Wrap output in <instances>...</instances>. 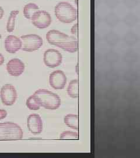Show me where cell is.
Wrapping results in <instances>:
<instances>
[{"mask_svg":"<svg viewBox=\"0 0 140 158\" xmlns=\"http://www.w3.org/2000/svg\"><path fill=\"white\" fill-rule=\"evenodd\" d=\"M49 44L56 46L69 53H75L78 50L77 40L75 36L68 35L58 30L52 29L46 34Z\"/></svg>","mask_w":140,"mask_h":158,"instance_id":"obj_1","label":"cell"},{"mask_svg":"<svg viewBox=\"0 0 140 158\" xmlns=\"http://www.w3.org/2000/svg\"><path fill=\"white\" fill-rule=\"evenodd\" d=\"M34 97L40 107L54 110L58 109L61 105L60 97L46 89H40L34 93Z\"/></svg>","mask_w":140,"mask_h":158,"instance_id":"obj_2","label":"cell"},{"mask_svg":"<svg viewBox=\"0 0 140 158\" xmlns=\"http://www.w3.org/2000/svg\"><path fill=\"white\" fill-rule=\"evenodd\" d=\"M54 14L58 21L64 23H71L77 19V11L71 4L60 2L54 8Z\"/></svg>","mask_w":140,"mask_h":158,"instance_id":"obj_3","label":"cell"},{"mask_svg":"<svg viewBox=\"0 0 140 158\" xmlns=\"http://www.w3.org/2000/svg\"><path fill=\"white\" fill-rule=\"evenodd\" d=\"M23 132L19 125L12 122L0 123V140L22 139Z\"/></svg>","mask_w":140,"mask_h":158,"instance_id":"obj_4","label":"cell"},{"mask_svg":"<svg viewBox=\"0 0 140 158\" xmlns=\"http://www.w3.org/2000/svg\"><path fill=\"white\" fill-rule=\"evenodd\" d=\"M21 49L24 52H32L38 51L43 45V39L37 34H28L21 36Z\"/></svg>","mask_w":140,"mask_h":158,"instance_id":"obj_5","label":"cell"},{"mask_svg":"<svg viewBox=\"0 0 140 158\" xmlns=\"http://www.w3.org/2000/svg\"><path fill=\"white\" fill-rule=\"evenodd\" d=\"M30 20L34 26L40 29L48 28L52 22L50 14L44 10L35 12Z\"/></svg>","mask_w":140,"mask_h":158,"instance_id":"obj_6","label":"cell"},{"mask_svg":"<svg viewBox=\"0 0 140 158\" xmlns=\"http://www.w3.org/2000/svg\"><path fill=\"white\" fill-rule=\"evenodd\" d=\"M17 92L15 87L10 84L4 85L0 91L1 102L6 106H12L17 100Z\"/></svg>","mask_w":140,"mask_h":158,"instance_id":"obj_7","label":"cell"},{"mask_svg":"<svg viewBox=\"0 0 140 158\" xmlns=\"http://www.w3.org/2000/svg\"><path fill=\"white\" fill-rule=\"evenodd\" d=\"M43 61L46 66L50 68H56L62 64V56L59 51L54 49H49L45 51Z\"/></svg>","mask_w":140,"mask_h":158,"instance_id":"obj_8","label":"cell"},{"mask_svg":"<svg viewBox=\"0 0 140 158\" xmlns=\"http://www.w3.org/2000/svg\"><path fill=\"white\" fill-rule=\"evenodd\" d=\"M67 77L64 72L60 70L54 71L50 74L49 83L55 90L63 89L67 84Z\"/></svg>","mask_w":140,"mask_h":158,"instance_id":"obj_9","label":"cell"},{"mask_svg":"<svg viewBox=\"0 0 140 158\" xmlns=\"http://www.w3.org/2000/svg\"><path fill=\"white\" fill-rule=\"evenodd\" d=\"M28 130L34 135H38L43 131V122L38 114H32L27 119Z\"/></svg>","mask_w":140,"mask_h":158,"instance_id":"obj_10","label":"cell"},{"mask_svg":"<svg viewBox=\"0 0 140 158\" xmlns=\"http://www.w3.org/2000/svg\"><path fill=\"white\" fill-rule=\"evenodd\" d=\"M25 66L22 61L18 58L11 59L6 64V70L12 76H19L25 71Z\"/></svg>","mask_w":140,"mask_h":158,"instance_id":"obj_11","label":"cell"},{"mask_svg":"<svg viewBox=\"0 0 140 158\" xmlns=\"http://www.w3.org/2000/svg\"><path fill=\"white\" fill-rule=\"evenodd\" d=\"M5 49L10 53H15L22 48L21 38L15 35H8L5 40Z\"/></svg>","mask_w":140,"mask_h":158,"instance_id":"obj_12","label":"cell"},{"mask_svg":"<svg viewBox=\"0 0 140 158\" xmlns=\"http://www.w3.org/2000/svg\"><path fill=\"white\" fill-rule=\"evenodd\" d=\"M64 123L68 127L73 130H78V118L77 115L75 114H68L64 117Z\"/></svg>","mask_w":140,"mask_h":158,"instance_id":"obj_13","label":"cell"},{"mask_svg":"<svg viewBox=\"0 0 140 158\" xmlns=\"http://www.w3.org/2000/svg\"><path fill=\"white\" fill-rule=\"evenodd\" d=\"M38 10H39V7L38 5L32 2L28 3L26 5H25L23 8V15L26 19H31L34 13L35 12L38 11Z\"/></svg>","mask_w":140,"mask_h":158,"instance_id":"obj_14","label":"cell"},{"mask_svg":"<svg viewBox=\"0 0 140 158\" xmlns=\"http://www.w3.org/2000/svg\"><path fill=\"white\" fill-rule=\"evenodd\" d=\"M19 14V11L18 10H13L10 12V15L8 18V21L6 23V31L9 33L12 32L14 31L15 27V21L17 16Z\"/></svg>","mask_w":140,"mask_h":158,"instance_id":"obj_15","label":"cell"},{"mask_svg":"<svg viewBox=\"0 0 140 158\" xmlns=\"http://www.w3.org/2000/svg\"><path fill=\"white\" fill-rule=\"evenodd\" d=\"M68 95L73 98H77L78 97V81L74 79L69 83L67 88Z\"/></svg>","mask_w":140,"mask_h":158,"instance_id":"obj_16","label":"cell"},{"mask_svg":"<svg viewBox=\"0 0 140 158\" xmlns=\"http://www.w3.org/2000/svg\"><path fill=\"white\" fill-rule=\"evenodd\" d=\"M26 104L27 107L30 110L37 111L39 110L40 107L39 104L36 100L34 95H32L28 98L26 102Z\"/></svg>","mask_w":140,"mask_h":158,"instance_id":"obj_17","label":"cell"},{"mask_svg":"<svg viewBox=\"0 0 140 158\" xmlns=\"http://www.w3.org/2000/svg\"><path fill=\"white\" fill-rule=\"evenodd\" d=\"M60 138L61 139H78V134L76 132L64 131L60 135Z\"/></svg>","mask_w":140,"mask_h":158,"instance_id":"obj_18","label":"cell"},{"mask_svg":"<svg viewBox=\"0 0 140 158\" xmlns=\"http://www.w3.org/2000/svg\"><path fill=\"white\" fill-rule=\"evenodd\" d=\"M7 116V111L6 110L0 109V120L6 118Z\"/></svg>","mask_w":140,"mask_h":158,"instance_id":"obj_19","label":"cell"},{"mask_svg":"<svg viewBox=\"0 0 140 158\" xmlns=\"http://www.w3.org/2000/svg\"><path fill=\"white\" fill-rule=\"evenodd\" d=\"M77 28H78V24L75 23V25H74L72 28L71 29V32L73 35H75L77 32Z\"/></svg>","mask_w":140,"mask_h":158,"instance_id":"obj_20","label":"cell"},{"mask_svg":"<svg viewBox=\"0 0 140 158\" xmlns=\"http://www.w3.org/2000/svg\"><path fill=\"white\" fill-rule=\"evenodd\" d=\"M4 60H5V59H4V56L0 53V66L2 65L4 63Z\"/></svg>","mask_w":140,"mask_h":158,"instance_id":"obj_21","label":"cell"},{"mask_svg":"<svg viewBox=\"0 0 140 158\" xmlns=\"http://www.w3.org/2000/svg\"><path fill=\"white\" fill-rule=\"evenodd\" d=\"M4 10L2 8V7L0 6V20L2 18V17L4 16Z\"/></svg>","mask_w":140,"mask_h":158,"instance_id":"obj_22","label":"cell"},{"mask_svg":"<svg viewBox=\"0 0 140 158\" xmlns=\"http://www.w3.org/2000/svg\"><path fill=\"white\" fill-rule=\"evenodd\" d=\"M2 38V35L1 34V32H0V40Z\"/></svg>","mask_w":140,"mask_h":158,"instance_id":"obj_23","label":"cell"}]
</instances>
